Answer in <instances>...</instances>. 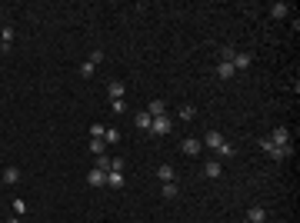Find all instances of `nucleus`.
Instances as JSON below:
<instances>
[{
    "label": "nucleus",
    "mask_w": 300,
    "mask_h": 223,
    "mask_svg": "<svg viewBox=\"0 0 300 223\" xmlns=\"http://www.w3.org/2000/svg\"><path fill=\"white\" fill-rule=\"evenodd\" d=\"M177 193H180L177 180H174V183H160V196H164V200H177Z\"/></svg>",
    "instance_id": "nucleus-14"
},
{
    "label": "nucleus",
    "mask_w": 300,
    "mask_h": 223,
    "mask_svg": "<svg viewBox=\"0 0 300 223\" xmlns=\"http://www.w3.org/2000/svg\"><path fill=\"white\" fill-rule=\"evenodd\" d=\"M17 180H20V170H17V167H7V170H3V183H7V187H14Z\"/></svg>",
    "instance_id": "nucleus-19"
},
{
    "label": "nucleus",
    "mask_w": 300,
    "mask_h": 223,
    "mask_svg": "<svg viewBox=\"0 0 300 223\" xmlns=\"http://www.w3.org/2000/svg\"><path fill=\"white\" fill-rule=\"evenodd\" d=\"M147 113H150V117H164V113H167V104L157 97V100H150V104H147Z\"/></svg>",
    "instance_id": "nucleus-15"
},
{
    "label": "nucleus",
    "mask_w": 300,
    "mask_h": 223,
    "mask_svg": "<svg viewBox=\"0 0 300 223\" xmlns=\"http://www.w3.org/2000/svg\"><path fill=\"white\" fill-rule=\"evenodd\" d=\"M200 170H204V177H207V180H217V177L224 173V164H220V160H207Z\"/></svg>",
    "instance_id": "nucleus-6"
},
{
    "label": "nucleus",
    "mask_w": 300,
    "mask_h": 223,
    "mask_svg": "<svg viewBox=\"0 0 300 223\" xmlns=\"http://www.w3.org/2000/svg\"><path fill=\"white\" fill-rule=\"evenodd\" d=\"M230 63H234V70H247V67L254 63V57H250V54H234Z\"/></svg>",
    "instance_id": "nucleus-16"
},
{
    "label": "nucleus",
    "mask_w": 300,
    "mask_h": 223,
    "mask_svg": "<svg viewBox=\"0 0 300 223\" xmlns=\"http://www.w3.org/2000/svg\"><path fill=\"white\" fill-rule=\"evenodd\" d=\"M234 74H237V70H234L230 60H220V63H217V77H220V80H230Z\"/></svg>",
    "instance_id": "nucleus-13"
},
{
    "label": "nucleus",
    "mask_w": 300,
    "mask_h": 223,
    "mask_svg": "<svg viewBox=\"0 0 300 223\" xmlns=\"http://www.w3.org/2000/svg\"><path fill=\"white\" fill-rule=\"evenodd\" d=\"M117 140H120L117 127H107V130H104V143H117Z\"/></svg>",
    "instance_id": "nucleus-22"
},
{
    "label": "nucleus",
    "mask_w": 300,
    "mask_h": 223,
    "mask_svg": "<svg viewBox=\"0 0 300 223\" xmlns=\"http://www.w3.org/2000/svg\"><path fill=\"white\" fill-rule=\"evenodd\" d=\"M234 54H237L234 47H220V60H234Z\"/></svg>",
    "instance_id": "nucleus-28"
},
{
    "label": "nucleus",
    "mask_w": 300,
    "mask_h": 223,
    "mask_svg": "<svg viewBox=\"0 0 300 223\" xmlns=\"http://www.w3.org/2000/svg\"><path fill=\"white\" fill-rule=\"evenodd\" d=\"M177 117H180V120H194V117H197V110H194L190 104H183V107L177 110Z\"/></svg>",
    "instance_id": "nucleus-21"
},
{
    "label": "nucleus",
    "mask_w": 300,
    "mask_h": 223,
    "mask_svg": "<svg viewBox=\"0 0 300 223\" xmlns=\"http://www.w3.org/2000/svg\"><path fill=\"white\" fill-rule=\"evenodd\" d=\"M123 183H127V180H123V170H110V173H107V187H110V190H123Z\"/></svg>",
    "instance_id": "nucleus-9"
},
{
    "label": "nucleus",
    "mask_w": 300,
    "mask_h": 223,
    "mask_svg": "<svg viewBox=\"0 0 300 223\" xmlns=\"http://www.w3.org/2000/svg\"><path fill=\"white\" fill-rule=\"evenodd\" d=\"M97 170L110 173V157H107V153H100V157H97Z\"/></svg>",
    "instance_id": "nucleus-25"
},
{
    "label": "nucleus",
    "mask_w": 300,
    "mask_h": 223,
    "mask_svg": "<svg viewBox=\"0 0 300 223\" xmlns=\"http://www.w3.org/2000/svg\"><path fill=\"white\" fill-rule=\"evenodd\" d=\"M87 183H90V187H107V173H104V170H97V167H93V170L87 173Z\"/></svg>",
    "instance_id": "nucleus-11"
},
{
    "label": "nucleus",
    "mask_w": 300,
    "mask_h": 223,
    "mask_svg": "<svg viewBox=\"0 0 300 223\" xmlns=\"http://www.w3.org/2000/svg\"><path fill=\"white\" fill-rule=\"evenodd\" d=\"M200 150H204V143H200L197 137H187V140H180V153H183V157H197Z\"/></svg>",
    "instance_id": "nucleus-3"
},
{
    "label": "nucleus",
    "mask_w": 300,
    "mask_h": 223,
    "mask_svg": "<svg viewBox=\"0 0 300 223\" xmlns=\"http://www.w3.org/2000/svg\"><path fill=\"white\" fill-rule=\"evenodd\" d=\"M287 14H290V7H287L284 0H277V3H270V17H277V20H280V17H287Z\"/></svg>",
    "instance_id": "nucleus-17"
},
{
    "label": "nucleus",
    "mask_w": 300,
    "mask_h": 223,
    "mask_svg": "<svg viewBox=\"0 0 300 223\" xmlns=\"http://www.w3.org/2000/svg\"><path fill=\"white\" fill-rule=\"evenodd\" d=\"M14 213H17V217L27 213V203H24V200H14Z\"/></svg>",
    "instance_id": "nucleus-29"
},
{
    "label": "nucleus",
    "mask_w": 300,
    "mask_h": 223,
    "mask_svg": "<svg viewBox=\"0 0 300 223\" xmlns=\"http://www.w3.org/2000/svg\"><path fill=\"white\" fill-rule=\"evenodd\" d=\"M247 223H267V207H250L247 210Z\"/></svg>",
    "instance_id": "nucleus-10"
},
{
    "label": "nucleus",
    "mask_w": 300,
    "mask_h": 223,
    "mask_svg": "<svg viewBox=\"0 0 300 223\" xmlns=\"http://www.w3.org/2000/svg\"><path fill=\"white\" fill-rule=\"evenodd\" d=\"M10 47H14V27H10V24H7V27H0V50H3V54H7V50H10Z\"/></svg>",
    "instance_id": "nucleus-8"
},
{
    "label": "nucleus",
    "mask_w": 300,
    "mask_h": 223,
    "mask_svg": "<svg viewBox=\"0 0 300 223\" xmlns=\"http://www.w3.org/2000/svg\"><path fill=\"white\" fill-rule=\"evenodd\" d=\"M7 223H20V220H17V217H10V220H7Z\"/></svg>",
    "instance_id": "nucleus-31"
},
{
    "label": "nucleus",
    "mask_w": 300,
    "mask_h": 223,
    "mask_svg": "<svg viewBox=\"0 0 300 223\" xmlns=\"http://www.w3.org/2000/svg\"><path fill=\"white\" fill-rule=\"evenodd\" d=\"M110 110H114V113H127V100H110Z\"/></svg>",
    "instance_id": "nucleus-27"
},
{
    "label": "nucleus",
    "mask_w": 300,
    "mask_h": 223,
    "mask_svg": "<svg viewBox=\"0 0 300 223\" xmlns=\"http://www.w3.org/2000/svg\"><path fill=\"white\" fill-rule=\"evenodd\" d=\"M150 120H153V117H150L147 110H140V113H134V123H137V127H140V130H150Z\"/></svg>",
    "instance_id": "nucleus-18"
},
{
    "label": "nucleus",
    "mask_w": 300,
    "mask_h": 223,
    "mask_svg": "<svg viewBox=\"0 0 300 223\" xmlns=\"http://www.w3.org/2000/svg\"><path fill=\"white\" fill-rule=\"evenodd\" d=\"M157 180H160V183H174V180H177V170L164 164V167H157Z\"/></svg>",
    "instance_id": "nucleus-12"
},
{
    "label": "nucleus",
    "mask_w": 300,
    "mask_h": 223,
    "mask_svg": "<svg viewBox=\"0 0 300 223\" xmlns=\"http://www.w3.org/2000/svg\"><path fill=\"white\" fill-rule=\"evenodd\" d=\"M104 150H107V143H104V140H90V153H93V157H100Z\"/></svg>",
    "instance_id": "nucleus-23"
},
{
    "label": "nucleus",
    "mask_w": 300,
    "mask_h": 223,
    "mask_svg": "<svg viewBox=\"0 0 300 223\" xmlns=\"http://www.w3.org/2000/svg\"><path fill=\"white\" fill-rule=\"evenodd\" d=\"M104 130H107L104 123H93V127H90V140H104Z\"/></svg>",
    "instance_id": "nucleus-24"
},
{
    "label": "nucleus",
    "mask_w": 300,
    "mask_h": 223,
    "mask_svg": "<svg viewBox=\"0 0 300 223\" xmlns=\"http://www.w3.org/2000/svg\"><path fill=\"white\" fill-rule=\"evenodd\" d=\"M170 130H174V120L164 113V117H153V120H150V130H147V134H153V137H167Z\"/></svg>",
    "instance_id": "nucleus-2"
},
{
    "label": "nucleus",
    "mask_w": 300,
    "mask_h": 223,
    "mask_svg": "<svg viewBox=\"0 0 300 223\" xmlns=\"http://www.w3.org/2000/svg\"><path fill=\"white\" fill-rule=\"evenodd\" d=\"M100 60H104V50H93V54H90V63H93V67H97Z\"/></svg>",
    "instance_id": "nucleus-30"
},
{
    "label": "nucleus",
    "mask_w": 300,
    "mask_h": 223,
    "mask_svg": "<svg viewBox=\"0 0 300 223\" xmlns=\"http://www.w3.org/2000/svg\"><path fill=\"white\" fill-rule=\"evenodd\" d=\"M270 143H277V147H290V130L287 127H273V134H270Z\"/></svg>",
    "instance_id": "nucleus-4"
},
{
    "label": "nucleus",
    "mask_w": 300,
    "mask_h": 223,
    "mask_svg": "<svg viewBox=\"0 0 300 223\" xmlns=\"http://www.w3.org/2000/svg\"><path fill=\"white\" fill-rule=\"evenodd\" d=\"M257 143H260V150L267 153L270 160H287V157L294 153V147H277V143H270L267 137H264V140H257Z\"/></svg>",
    "instance_id": "nucleus-1"
},
{
    "label": "nucleus",
    "mask_w": 300,
    "mask_h": 223,
    "mask_svg": "<svg viewBox=\"0 0 300 223\" xmlns=\"http://www.w3.org/2000/svg\"><path fill=\"white\" fill-rule=\"evenodd\" d=\"M200 143H204V147H210V150L217 153V147H220V143H227V140H224V134H220V130H207Z\"/></svg>",
    "instance_id": "nucleus-5"
},
{
    "label": "nucleus",
    "mask_w": 300,
    "mask_h": 223,
    "mask_svg": "<svg viewBox=\"0 0 300 223\" xmlns=\"http://www.w3.org/2000/svg\"><path fill=\"white\" fill-rule=\"evenodd\" d=\"M234 153H237V150H234L230 143H220V147H217V157H220V164H224V160H230Z\"/></svg>",
    "instance_id": "nucleus-20"
},
{
    "label": "nucleus",
    "mask_w": 300,
    "mask_h": 223,
    "mask_svg": "<svg viewBox=\"0 0 300 223\" xmlns=\"http://www.w3.org/2000/svg\"><path fill=\"white\" fill-rule=\"evenodd\" d=\"M93 70H97V67H93V63H84V67H80V77H84V80H90V77H93Z\"/></svg>",
    "instance_id": "nucleus-26"
},
{
    "label": "nucleus",
    "mask_w": 300,
    "mask_h": 223,
    "mask_svg": "<svg viewBox=\"0 0 300 223\" xmlns=\"http://www.w3.org/2000/svg\"><path fill=\"white\" fill-rule=\"evenodd\" d=\"M107 97H110V100H123V97H127V87L120 84V80H110V84H107Z\"/></svg>",
    "instance_id": "nucleus-7"
}]
</instances>
